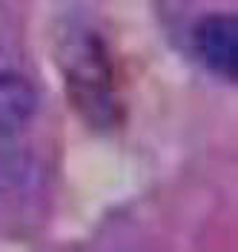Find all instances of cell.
Returning a JSON list of instances; mask_svg holds the SVG:
<instances>
[{
	"instance_id": "6da1fadb",
	"label": "cell",
	"mask_w": 238,
	"mask_h": 252,
	"mask_svg": "<svg viewBox=\"0 0 238 252\" xmlns=\"http://www.w3.org/2000/svg\"><path fill=\"white\" fill-rule=\"evenodd\" d=\"M66 83L72 103L83 112V118L103 124L106 118H115V92H112L109 61L103 55V46L95 34H83L69 46L66 61Z\"/></svg>"
},
{
	"instance_id": "3957f363",
	"label": "cell",
	"mask_w": 238,
	"mask_h": 252,
	"mask_svg": "<svg viewBox=\"0 0 238 252\" xmlns=\"http://www.w3.org/2000/svg\"><path fill=\"white\" fill-rule=\"evenodd\" d=\"M238 26L233 15H206L192 29V49L198 61L204 63L212 75L224 80L236 78V52H238Z\"/></svg>"
},
{
	"instance_id": "7a4b0ae2",
	"label": "cell",
	"mask_w": 238,
	"mask_h": 252,
	"mask_svg": "<svg viewBox=\"0 0 238 252\" xmlns=\"http://www.w3.org/2000/svg\"><path fill=\"white\" fill-rule=\"evenodd\" d=\"M37 112V92L23 75H0V187L17 172L23 138Z\"/></svg>"
}]
</instances>
